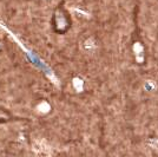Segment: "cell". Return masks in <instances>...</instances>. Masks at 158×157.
<instances>
[{
    "instance_id": "2",
    "label": "cell",
    "mask_w": 158,
    "mask_h": 157,
    "mask_svg": "<svg viewBox=\"0 0 158 157\" xmlns=\"http://www.w3.org/2000/svg\"><path fill=\"white\" fill-rule=\"evenodd\" d=\"M14 119L13 115L11 113V111L4 108V106H0V124H6L10 123Z\"/></svg>"
},
{
    "instance_id": "1",
    "label": "cell",
    "mask_w": 158,
    "mask_h": 157,
    "mask_svg": "<svg viewBox=\"0 0 158 157\" xmlns=\"http://www.w3.org/2000/svg\"><path fill=\"white\" fill-rule=\"evenodd\" d=\"M51 27H52L53 32L59 36H64L71 30L72 17L64 6V2H60L53 10L52 17H51Z\"/></svg>"
}]
</instances>
